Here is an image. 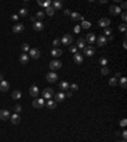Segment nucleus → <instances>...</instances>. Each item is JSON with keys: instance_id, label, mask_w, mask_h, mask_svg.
I'll use <instances>...</instances> for the list:
<instances>
[{"instance_id": "obj_1", "label": "nucleus", "mask_w": 127, "mask_h": 142, "mask_svg": "<svg viewBox=\"0 0 127 142\" xmlns=\"http://www.w3.org/2000/svg\"><path fill=\"white\" fill-rule=\"evenodd\" d=\"M53 95H55V93H53V89H52V88H46V89L42 91V96H43V99H45V100L51 99Z\"/></svg>"}, {"instance_id": "obj_2", "label": "nucleus", "mask_w": 127, "mask_h": 142, "mask_svg": "<svg viewBox=\"0 0 127 142\" xmlns=\"http://www.w3.org/2000/svg\"><path fill=\"white\" fill-rule=\"evenodd\" d=\"M61 67H62V62H61L60 60H53V61H51V62H50V69H51L52 71L60 70Z\"/></svg>"}, {"instance_id": "obj_3", "label": "nucleus", "mask_w": 127, "mask_h": 142, "mask_svg": "<svg viewBox=\"0 0 127 142\" xmlns=\"http://www.w3.org/2000/svg\"><path fill=\"white\" fill-rule=\"evenodd\" d=\"M60 41H61V43H62V45H65V46H69V45H71V43H73L74 38H73V36H71V34H65V36H64Z\"/></svg>"}, {"instance_id": "obj_4", "label": "nucleus", "mask_w": 127, "mask_h": 142, "mask_svg": "<svg viewBox=\"0 0 127 142\" xmlns=\"http://www.w3.org/2000/svg\"><path fill=\"white\" fill-rule=\"evenodd\" d=\"M28 53H29V57L33 59V60H38V59H39V56H41V52H39V49H38V48H31Z\"/></svg>"}, {"instance_id": "obj_5", "label": "nucleus", "mask_w": 127, "mask_h": 142, "mask_svg": "<svg viewBox=\"0 0 127 142\" xmlns=\"http://www.w3.org/2000/svg\"><path fill=\"white\" fill-rule=\"evenodd\" d=\"M32 105L34 108H42L45 105V99L43 98H36L33 102H32Z\"/></svg>"}, {"instance_id": "obj_6", "label": "nucleus", "mask_w": 127, "mask_h": 142, "mask_svg": "<svg viewBox=\"0 0 127 142\" xmlns=\"http://www.w3.org/2000/svg\"><path fill=\"white\" fill-rule=\"evenodd\" d=\"M95 42H97V46H98V47H103V46L107 45L108 41H107V37H104V36H99V37H97Z\"/></svg>"}, {"instance_id": "obj_7", "label": "nucleus", "mask_w": 127, "mask_h": 142, "mask_svg": "<svg viewBox=\"0 0 127 142\" xmlns=\"http://www.w3.org/2000/svg\"><path fill=\"white\" fill-rule=\"evenodd\" d=\"M109 24H111V20L108 18H100L98 20V26L102 28H107V27H109Z\"/></svg>"}, {"instance_id": "obj_8", "label": "nucleus", "mask_w": 127, "mask_h": 142, "mask_svg": "<svg viewBox=\"0 0 127 142\" xmlns=\"http://www.w3.org/2000/svg\"><path fill=\"white\" fill-rule=\"evenodd\" d=\"M46 79H47L48 82H56L59 78H57V74H56V72L51 71V72H48L47 75H46Z\"/></svg>"}, {"instance_id": "obj_9", "label": "nucleus", "mask_w": 127, "mask_h": 142, "mask_svg": "<svg viewBox=\"0 0 127 142\" xmlns=\"http://www.w3.org/2000/svg\"><path fill=\"white\" fill-rule=\"evenodd\" d=\"M121 12H122L121 8L117 6V5H111V6H109V13H111L112 15H120Z\"/></svg>"}, {"instance_id": "obj_10", "label": "nucleus", "mask_w": 127, "mask_h": 142, "mask_svg": "<svg viewBox=\"0 0 127 142\" xmlns=\"http://www.w3.org/2000/svg\"><path fill=\"white\" fill-rule=\"evenodd\" d=\"M43 28H45V24H43L42 22H39V20H36V22L33 23V29H34L36 32L43 31Z\"/></svg>"}, {"instance_id": "obj_11", "label": "nucleus", "mask_w": 127, "mask_h": 142, "mask_svg": "<svg viewBox=\"0 0 127 142\" xmlns=\"http://www.w3.org/2000/svg\"><path fill=\"white\" fill-rule=\"evenodd\" d=\"M29 94H31L33 98H37V96H38V94H39V89H38L37 85H32L31 88H29Z\"/></svg>"}, {"instance_id": "obj_12", "label": "nucleus", "mask_w": 127, "mask_h": 142, "mask_svg": "<svg viewBox=\"0 0 127 142\" xmlns=\"http://www.w3.org/2000/svg\"><path fill=\"white\" fill-rule=\"evenodd\" d=\"M95 53V48L93 47V46H85V48H84V55L85 56H93Z\"/></svg>"}, {"instance_id": "obj_13", "label": "nucleus", "mask_w": 127, "mask_h": 142, "mask_svg": "<svg viewBox=\"0 0 127 142\" xmlns=\"http://www.w3.org/2000/svg\"><path fill=\"white\" fill-rule=\"evenodd\" d=\"M9 118H10V113L6 109H1L0 111V119L1 121H8Z\"/></svg>"}, {"instance_id": "obj_14", "label": "nucleus", "mask_w": 127, "mask_h": 142, "mask_svg": "<svg viewBox=\"0 0 127 142\" xmlns=\"http://www.w3.org/2000/svg\"><path fill=\"white\" fill-rule=\"evenodd\" d=\"M9 119H10V122H12L13 124H19V123H20V117H19V114H18V113L12 114Z\"/></svg>"}, {"instance_id": "obj_15", "label": "nucleus", "mask_w": 127, "mask_h": 142, "mask_svg": "<svg viewBox=\"0 0 127 142\" xmlns=\"http://www.w3.org/2000/svg\"><path fill=\"white\" fill-rule=\"evenodd\" d=\"M9 88H10V84H9L6 80H3V81L0 82V91H8Z\"/></svg>"}, {"instance_id": "obj_16", "label": "nucleus", "mask_w": 127, "mask_h": 142, "mask_svg": "<svg viewBox=\"0 0 127 142\" xmlns=\"http://www.w3.org/2000/svg\"><path fill=\"white\" fill-rule=\"evenodd\" d=\"M95 39H97V37H95L94 33H88L86 37H85V42H89V45L90 43H94Z\"/></svg>"}, {"instance_id": "obj_17", "label": "nucleus", "mask_w": 127, "mask_h": 142, "mask_svg": "<svg viewBox=\"0 0 127 142\" xmlns=\"http://www.w3.org/2000/svg\"><path fill=\"white\" fill-rule=\"evenodd\" d=\"M45 105L47 107L48 109H55L56 105H57V103H56L55 100H52V99H48L47 102H45Z\"/></svg>"}, {"instance_id": "obj_18", "label": "nucleus", "mask_w": 127, "mask_h": 142, "mask_svg": "<svg viewBox=\"0 0 127 142\" xmlns=\"http://www.w3.org/2000/svg\"><path fill=\"white\" fill-rule=\"evenodd\" d=\"M23 31H24V26L22 23H17L15 26L13 27V32L14 33H22Z\"/></svg>"}, {"instance_id": "obj_19", "label": "nucleus", "mask_w": 127, "mask_h": 142, "mask_svg": "<svg viewBox=\"0 0 127 142\" xmlns=\"http://www.w3.org/2000/svg\"><path fill=\"white\" fill-rule=\"evenodd\" d=\"M64 99H65V94L62 91H59L57 94H55V102L56 103H61V102H64Z\"/></svg>"}, {"instance_id": "obj_20", "label": "nucleus", "mask_w": 127, "mask_h": 142, "mask_svg": "<svg viewBox=\"0 0 127 142\" xmlns=\"http://www.w3.org/2000/svg\"><path fill=\"white\" fill-rule=\"evenodd\" d=\"M19 61H20V63L26 65V63H28V61H29V56H28L27 53H22V55L19 56Z\"/></svg>"}, {"instance_id": "obj_21", "label": "nucleus", "mask_w": 127, "mask_h": 142, "mask_svg": "<svg viewBox=\"0 0 127 142\" xmlns=\"http://www.w3.org/2000/svg\"><path fill=\"white\" fill-rule=\"evenodd\" d=\"M69 86H70V85H69L67 81H61V82L59 84V88H60L61 91H67V90H69Z\"/></svg>"}, {"instance_id": "obj_22", "label": "nucleus", "mask_w": 127, "mask_h": 142, "mask_svg": "<svg viewBox=\"0 0 127 142\" xmlns=\"http://www.w3.org/2000/svg\"><path fill=\"white\" fill-rule=\"evenodd\" d=\"M85 45H86V42H85L84 38H79V39L76 41V47L79 48V49H84V48H85Z\"/></svg>"}, {"instance_id": "obj_23", "label": "nucleus", "mask_w": 127, "mask_h": 142, "mask_svg": "<svg viewBox=\"0 0 127 142\" xmlns=\"http://www.w3.org/2000/svg\"><path fill=\"white\" fill-rule=\"evenodd\" d=\"M84 61V59H83V55H80V53H75L74 55V62L75 63H83Z\"/></svg>"}, {"instance_id": "obj_24", "label": "nucleus", "mask_w": 127, "mask_h": 142, "mask_svg": "<svg viewBox=\"0 0 127 142\" xmlns=\"http://www.w3.org/2000/svg\"><path fill=\"white\" fill-rule=\"evenodd\" d=\"M51 55H52L53 57H60V56L62 55V49H60V48H53V49L51 51Z\"/></svg>"}, {"instance_id": "obj_25", "label": "nucleus", "mask_w": 127, "mask_h": 142, "mask_svg": "<svg viewBox=\"0 0 127 142\" xmlns=\"http://www.w3.org/2000/svg\"><path fill=\"white\" fill-rule=\"evenodd\" d=\"M70 15H71V19H73V20H80V22L85 20V19H84V16H81L79 13H71Z\"/></svg>"}, {"instance_id": "obj_26", "label": "nucleus", "mask_w": 127, "mask_h": 142, "mask_svg": "<svg viewBox=\"0 0 127 142\" xmlns=\"http://www.w3.org/2000/svg\"><path fill=\"white\" fill-rule=\"evenodd\" d=\"M12 98H13L14 100H19V99L22 98V91H20V90H14V91L12 93Z\"/></svg>"}, {"instance_id": "obj_27", "label": "nucleus", "mask_w": 127, "mask_h": 142, "mask_svg": "<svg viewBox=\"0 0 127 142\" xmlns=\"http://www.w3.org/2000/svg\"><path fill=\"white\" fill-rule=\"evenodd\" d=\"M52 4H53V5H52V8H53L55 10H57V9H61V8H62V1H60V0H56V1H53Z\"/></svg>"}, {"instance_id": "obj_28", "label": "nucleus", "mask_w": 127, "mask_h": 142, "mask_svg": "<svg viewBox=\"0 0 127 142\" xmlns=\"http://www.w3.org/2000/svg\"><path fill=\"white\" fill-rule=\"evenodd\" d=\"M83 29H89L90 27H92V23L89 22V20H83L81 22V26H80Z\"/></svg>"}, {"instance_id": "obj_29", "label": "nucleus", "mask_w": 127, "mask_h": 142, "mask_svg": "<svg viewBox=\"0 0 127 142\" xmlns=\"http://www.w3.org/2000/svg\"><path fill=\"white\" fill-rule=\"evenodd\" d=\"M45 10H46V12H45V14H47L48 16H52L53 14H55V9H53L52 6H48V8H46Z\"/></svg>"}, {"instance_id": "obj_30", "label": "nucleus", "mask_w": 127, "mask_h": 142, "mask_svg": "<svg viewBox=\"0 0 127 142\" xmlns=\"http://www.w3.org/2000/svg\"><path fill=\"white\" fill-rule=\"evenodd\" d=\"M18 14H19V16H23V18H24V16L28 15V10H27L26 8H22V9L18 12Z\"/></svg>"}, {"instance_id": "obj_31", "label": "nucleus", "mask_w": 127, "mask_h": 142, "mask_svg": "<svg viewBox=\"0 0 127 142\" xmlns=\"http://www.w3.org/2000/svg\"><path fill=\"white\" fill-rule=\"evenodd\" d=\"M36 18H37V19L41 22V20L45 18V12H42V10H38V12H37V14H36Z\"/></svg>"}, {"instance_id": "obj_32", "label": "nucleus", "mask_w": 127, "mask_h": 142, "mask_svg": "<svg viewBox=\"0 0 127 142\" xmlns=\"http://www.w3.org/2000/svg\"><path fill=\"white\" fill-rule=\"evenodd\" d=\"M20 48H22L23 53H27V52H29V49H31V47H29V45H28V43H23Z\"/></svg>"}, {"instance_id": "obj_33", "label": "nucleus", "mask_w": 127, "mask_h": 142, "mask_svg": "<svg viewBox=\"0 0 127 142\" xmlns=\"http://www.w3.org/2000/svg\"><path fill=\"white\" fill-rule=\"evenodd\" d=\"M126 84H127L126 78H121V79H120V85H121L122 89H126Z\"/></svg>"}, {"instance_id": "obj_34", "label": "nucleus", "mask_w": 127, "mask_h": 142, "mask_svg": "<svg viewBox=\"0 0 127 142\" xmlns=\"http://www.w3.org/2000/svg\"><path fill=\"white\" fill-rule=\"evenodd\" d=\"M100 74H102V75H108V74H109V69H108L107 66H103V67L100 69Z\"/></svg>"}, {"instance_id": "obj_35", "label": "nucleus", "mask_w": 127, "mask_h": 142, "mask_svg": "<svg viewBox=\"0 0 127 142\" xmlns=\"http://www.w3.org/2000/svg\"><path fill=\"white\" fill-rule=\"evenodd\" d=\"M108 84H109L111 86H116V85L118 84V80L116 79V78H111V79H109V81H108Z\"/></svg>"}, {"instance_id": "obj_36", "label": "nucleus", "mask_w": 127, "mask_h": 142, "mask_svg": "<svg viewBox=\"0 0 127 142\" xmlns=\"http://www.w3.org/2000/svg\"><path fill=\"white\" fill-rule=\"evenodd\" d=\"M118 29H120V32H126V29H127V24H126V23L118 24Z\"/></svg>"}, {"instance_id": "obj_37", "label": "nucleus", "mask_w": 127, "mask_h": 142, "mask_svg": "<svg viewBox=\"0 0 127 142\" xmlns=\"http://www.w3.org/2000/svg\"><path fill=\"white\" fill-rule=\"evenodd\" d=\"M107 62H108V60H107L106 57H100V59H99V65H102V66H107Z\"/></svg>"}, {"instance_id": "obj_38", "label": "nucleus", "mask_w": 127, "mask_h": 142, "mask_svg": "<svg viewBox=\"0 0 127 142\" xmlns=\"http://www.w3.org/2000/svg\"><path fill=\"white\" fill-rule=\"evenodd\" d=\"M103 33H104V37H106V36H111V34H112V29H111V27H107V28H104Z\"/></svg>"}, {"instance_id": "obj_39", "label": "nucleus", "mask_w": 127, "mask_h": 142, "mask_svg": "<svg viewBox=\"0 0 127 142\" xmlns=\"http://www.w3.org/2000/svg\"><path fill=\"white\" fill-rule=\"evenodd\" d=\"M70 89H71V91H76V90H79V86L76 84H71L70 85Z\"/></svg>"}, {"instance_id": "obj_40", "label": "nucleus", "mask_w": 127, "mask_h": 142, "mask_svg": "<svg viewBox=\"0 0 127 142\" xmlns=\"http://www.w3.org/2000/svg\"><path fill=\"white\" fill-rule=\"evenodd\" d=\"M60 43H61V41H60L59 38H56V39H53V42H52V45L55 46V48H57V46H59Z\"/></svg>"}, {"instance_id": "obj_41", "label": "nucleus", "mask_w": 127, "mask_h": 142, "mask_svg": "<svg viewBox=\"0 0 127 142\" xmlns=\"http://www.w3.org/2000/svg\"><path fill=\"white\" fill-rule=\"evenodd\" d=\"M69 51H70V52H73V53L75 55V53H78V47H76V46H71Z\"/></svg>"}, {"instance_id": "obj_42", "label": "nucleus", "mask_w": 127, "mask_h": 142, "mask_svg": "<svg viewBox=\"0 0 127 142\" xmlns=\"http://www.w3.org/2000/svg\"><path fill=\"white\" fill-rule=\"evenodd\" d=\"M48 6H51V1H50V0H46V1H43V8L46 9V8H48Z\"/></svg>"}, {"instance_id": "obj_43", "label": "nucleus", "mask_w": 127, "mask_h": 142, "mask_svg": "<svg viewBox=\"0 0 127 142\" xmlns=\"http://www.w3.org/2000/svg\"><path fill=\"white\" fill-rule=\"evenodd\" d=\"M121 16H122V20H123V23H126V22H127V14H126V12H123Z\"/></svg>"}, {"instance_id": "obj_44", "label": "nucleus", "mask_w": 127, "mask_h": 142, "mask_svg": "<svg viewBox=\"0 0 127 142\" xmlns=\"http://www.w3.org/2000/svg\"><path fill=\"white\" fill-rule=\"evenodd\" d=\"M14 111H15L17 113H19V112L22 111V107H20V105H19V104H17L15 107H14Z\"/></svg>"}, {"instance_id": "obj_45", "label": "nucleus", "mask_w": 127, "mask_h": 142, "mask_svg": "<svg viewBox=\"0 0 127 142\" xmlns=\"http://www.w3.org/2000/svg\"><path fill=\"white\" fill-rule=\"evenodd\" d=\"M120 124H121V126H122V127H126V124H127V121H126V118H123V119H122V121L120 122Z\"/></svg>"}, {"instance_id": "obj_46", "label": "nucleus", "mask_w": 127, "mask_h": 142, "mask_svg": "<svg viewBox=\"0 0 127 142\" xmlns=\"http://www.w3.org/2000/svg\"><path fill=\"white\" fill-rule=\"evenodd\" d=\"M80 31H81V27H80V26H76V27L74 28V32H75V33H79Z\"/></svg>"}, {"instance_id": "obj_47", "label": "nucleus", "mask_w": 127, "mask_h": 142, "mask_svg": "<svg viewBox=\"0 0 127 142\" xmlns=\"http://www.w3.org/2000/svg\"><path fill=\"white\" fill-rule=\"evenodd\" d=\"M121 135H122V137H123V140L126 141V138H127V131H122V133H121Z\"/></svg>"}, {"instance_id": "obj_48", "label": "nucleus", "mask_w": 127, "mask_h": 142, "mask_svg": "<svg viewBox=\"0 0 127 142\" xmlns=\"http://www.w3.org/2000/svg\"><path fill=\"white\" fill-rule=\"evenodd\" d=\"M64 14H65V15H70V14H71L70 9H66V10H64Z\"/></svg>"}, {"instance_id": "obj_49", "label": "nucleus", "mask_w": 127, "mask_h": 142, "mask_svg": "<svg viewBox=\"0 0 127 142\" xmlns=\"http://www.w3.org/2000/svg\"><path fill=\"white\" fill-rule=\"evenodd\" d=\"M121 8H122L123 10H126V8H127V4H126V3H122V4H121ZM122 9H121V10H122Z\"/></svg>"}, {"instance_id": "obj_50", "label": "nucleus", "mask_w": 127, "mask_h": 142, "mask_svg": "<svg viewBox=\"0 0 127 142\" xmlns=\"http://www.w3.org/2000/svg\"><path fill=\"white\" fill-rule=\"evenodd\" d=\"M12 20H18V14H13L12 15Z\"/></svg>"}, {"instance_id": "obj_51", "label": "nucleus", "mask_w": 127, "mask_h": 142, "mask_svg": "<svg viewBox=\"0 0 127 142\" xmlns=\"http://www.w3.org/2000/svg\"><path fill=\"white\" fill-rule=\"evenodd\" d=\"M65 96H67V98H71V96H73V93H71V91H67Z\"/></svg>"}, {"instance_id": "obj_52", "label": "nucleus", "mask_w": 127, "mask_h": 142, "mask_svg": "<svg viewBox=\"0 0 127 142\" xmlns=\"http://www.w3.org/2000/svg\"><path fill=\"white\" fill-rule=\"evenodd\" d=\"M37 4H38L39 6H43V1H42V0H38V1H37Z\"/></svg>"}, {"instance_id": "obj_53", "label": "nucleus", "mask_w": 127, "mask_h": 142, "mask_svg": "<svg viewBox=\"0 0 127 142\" xmlns=\"http://www.w3.org/2000/svg\"><path fill=\"white\" fill-rule=\"evenodd\" d=\"M120 76H121V72H120V71H117V72H116V76H114V78H116V79H118Z\"/></svg>"}, {"instance_id": "obj_54", "label": "nucleus", "mask_w": 127, "mask_h": 142, "mask_svg": "<svg viewBox=\"0 0 127 142\" xmlns=\"http://www.w3.org/2000/svg\"><path fill=\"white\" fill-rule=\"evenodd\" d=\"M123 48H125V49L127 48V43H126V41H123Z\"/></svg>"}, {"instance_id": "obj_55", "label": "nucleus", "mask_w": 127, "mask_h": 142, "mask_svg": "<svg viewBox=\"0 0 127 142\" xmlns=\"http://www.w3.org/2000/svg\"><path fill=\"white\" fill-rule=\"evenodd\" d=\"M31 20L34 23V22H36V16H31Z\"/></svg>"}, {"instance_id": "obj_56", "label": "nucleus", "mask_w": 127, "mask_h": 142, "mask_svg": "<svg viewBox=\"0 0 127 142\" xmlns=\"http://www.w3.org/2000/svg\"><path fill=\"white\" fill-rule=\"evenodd\" d=\"M3 80H4V76H3V75H1V74H0V82H1V81H3Z\"/></svg>"}, {"instance_id": "obj_57", "label": "nucleus", "mask_w": 127, "mask_h": 142, "mask_svg": "<svg viewBox=\"0 0 127 142\" xmlns=\"http://www.w3.org/2000/svg\"><path fill=\"white\" fill-rule=\"evenodd\" d=\"M121 142H126V141H125V140H123V141H121Z\"/></svg>"}]
</instances>
